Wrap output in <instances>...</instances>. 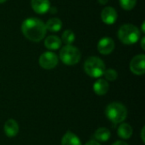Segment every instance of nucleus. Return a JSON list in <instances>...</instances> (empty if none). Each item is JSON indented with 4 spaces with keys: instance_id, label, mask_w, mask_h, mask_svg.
Returning a JSON list of instances; mask_svg holds the SVG:
<instances>
[{
    "instance_id": "nucleus-1",
    "label": "nucleus",
    "mask_w": 145,
    "mask_h": 145,
    "mask_svg": "<svg viewBox=\"0 0 145 145\" xmlns=\"http://www.w3.org/2000/svg\"><path fill=\"white\" fill-rule=\"evenodd\" d=\"M21 32L28 40L37 42L45 37L47 29L42 20L38 18L30 17L22 22Z\"/></svg>"
},
{
    "instance_id": "nucleus-2",
    "label": "nucleus",
    "mask_w": 145,
    "mask_h": 145,
    "mask_svg": "<svg viewBox=\"0 0 145 145\" xmlns=\"http://www.w3.org/2000/svg\"><path fill=\"white\" fill-rule=\"evenodd\" d=\"M119 40L127 45L136 43L140 38V30L134 25L125 24L122 25L117 32Z\"/></svg>"
},
{
    "instance_id": "nucleus-3",
    "label": "nucleus",
    "mask_w": 145,
    "mask_h": 145,
    "mask_svg": "<svg viewBox=\"0 0 145 145\" xmlns=\"http://www.w3.org/2000/svg\"><path fill=\"white\" fill-rule=\"evenodd\" d=\"M105 114L111 122L117 124L123 122L127 116V110L126 106L119 102H113L107 105Z\"/></svg>"
},
{
    "instance_id": "nucleus-4",
    "label": "nucleus",
    "mask_w": 145,
    "mask_h": 145,
    "mask_svg": "<svg viewBox=\"0 0 145 145\" xmlns=\"http://www.w3.org/2000/svg\"><path fill=\"white\" fill-rule=\"evenodd\" d=\"M84 71L86 74L93 78H99L104 75L105 71V62L99 57L91 56L84 63Z\"/></svg>"
},
{
    "instance_id": "nucleus-5",
    "label": "nucleus",
    "mask_w": 145,
    "mask_h": 145,
    "mask_svg": "<svg viewBox=\"0 0 145 145\" xmlns=\"http://www.w3.org/2000/svg\"><path fill=\"white\" fill-rule=\"evenodd\" d=\"M81 51L75 46L65 45L59 51V59L66 65H74L81 59Z\"/></svg>"
},
{
    "instance_id": "nucleus-6",
    "label": "nucleus",
    "mask_w": 145,
    "mask_h": 145,
    "mask_svg": "<svg viewBox=\"0 0 145 145\" xmlns=\"http://www.w3.org/2000/svg\"><path fill=\"white\" fill-rule=\"evenodd\" d=\"M59 63V58L54 52H45L39 57V65L45 70H52L57 66Z\"/></svg>"
},
{
    "instance_id": "nucleus-7",
    "label": "nucleus",
    "mask_w": 145,
    "mask_h": 145,
    "mask_svg": "<svg viewBox=\"0 0 145 145\" xmlns=\"http://www.w3.org/2000/svg\"><path fill=\"white\" fill-rule=\"evenodd\" d=\"M130 71L137 75L142 76L145 72V55L144 54H138L134 56L131 62H130Z\"/></svg>"
},
{
    "instance_id": "nucleus-8",
    "label": "nucleus",
    "mask_w": 145,
    "mask_h": 145,
    "mask_svg": "<svg viewBox=\"0 0 145 145\" xmlns=\"http://www.w3.org/2000/svg\"><path fill=\"white\" fill-rule=\"evenodd\" d=\"M97 48H98V51L101 54L108 55L111 54L113 50L115 49V42L110 37H102L98 42Z\"/></svg>"
},
{
    "instance_id": "nucleus-9",
    "label": "nucleus",
    "mask_w": 145,
    "mask_h": 145,
    "mask_svg": "<svg viewBox=\"0 0 145 145\" xmlns=\"http://www.w3.org/2000/svg\"><path fill=\"white\" fill-rule=\"evenodd\" d=\"M118 14L116 10L110 6L105 7L101 12V20L106 25H113L117 20Z\"/></svg>"
},
{
    "instance_id": "nucleus-10",
    "label": "nucleus",
    "mask_w": 145,
    "mask_h": 145,
    "mask_svg": "<svg viewBox=\"0 0 145 145\" xmlns=\"http://www.w3.org/2000/svg\"><path fill=\"white\" fill-rule=\"evenodd\" d=\"M32 9L38 14H46L51 8L49 0H31Z\"/></svg>"
},
{
    "instance_id": "nucleus-11",
    "label": "nucleus",
    "mask_w": 145,
    "mask_h": 145,
    "mask_svg": "<svg viewBox=\"0 0 145 145\" xmlns=\"http://www.w3.org/2000/svg\"><path fill=\"white\" fill-rule=\"evenodd\" d=\"M3 131L7 137L14 138L19 133V125L14 119H8L6 121L3 126Z\"/></svg>"
},
{
    "instance_id": "nucleus-12",
    "label": "nucleus",
    "mask_w": 145,
    "mask_h": 145,
    "mask_svg": "<svg viewBox=\"0 0 145 145\" xmlns=\"http://www.w3.org/2000/svg\"><path fill=\"white\" fill-rule=\"evenodd\" d=\"M109 88L110 85L105 79H98L93 84V91L99 96L106 94L109 91Z\"/></svg>"
},
{
    "instance_id": "nucleus-13",
    "label": "nucleus",
    "mask_w": 145,
    "mask_h": 145,
    "mask_svg": "<svg viewBox=\"0 0 145 145\" xmlns=\"http://www.w3.org/2000/svg\"><path fill=\"white\" fill-rule=\"evenodd\" d=\"M61 145H82L78 136L72 132H66L61 139Z\"/></svg>"
},
{
    "instance_id": "nucleus-14",
    "label": "nucleus",
    "mask_w": 145,
    "mask_h": 145,
    "mask_svg": "<svg viewBox=\"0 0 145 145\" xmlns=\"http://www.w3.org/2000/svg\"><path fill=\"white\" fill-rule=\"evenodd\" d=\"M44 45L49 50H57L61 47L62 41L59 37L54 36V35H51V36H48L45 39Z\"/></svg>"
},
{
    "instance_id": "nucleus-15",
    "label": "nucleus",
    "mask_w": 145,
    "mask_h": 145,
    "mask_svg": "<svg viewBox=\"0 0 145 145\" xmlns=\"http://www.w3.org/2000/svg\"><path fill=\"white\" fill-rule=\"evenodd\" d=\"M117 134L122 139H129L133 135V127L128 123H121L118 127Z\"/></svg>"
},
{
    "instance_id": "nucleus-16",
    "label": "nucleus",
    "mask_w": 145,
    "mask_h": 145,
    "mask_svg": "<svg viewBox=\"0 0 145 145\" xmlns=\"http://www.w3.org/2000/svg\"><path fill=\"white\" fill-rule=\"evenodd\" d=\"M111 136L110 131L106 127H100L94 133V138L98 142H106Z\"/></svg>"
},
{
    "instance_id": "nucleus-17",
    "label": "nucleus",
    "mask_w": 145,
    "mask_h": 145,
    "mask_svg": "<svg viewBox=\"0 0 145 145\" xmlns=\"http://www.w3.org/2000/svg\"><path fill=\"white\" fill-rule=\"evenodd\" d=\"M47 31H50L52 32L59 31L62 28V21L59 18H52L49 19L45 24Z\"/></svg>"
},
{
    "instance_id": "nucleus-18",
    "label": "nucleus",
    "mask_w": 145,
    "mask_h": 145,
    "mask_svg": "<svg viewBox=\"0 0 145 145\" xmlns=\"http://www.w3.org/2000/svg\"><path fill=\"white\" fill-rule=\"evenodd\" d=\"M76 36L71 30H65L61 36V41L65 43V45H71L75 41Z\"/></svg>"
},
{
    "instance_id": "nucleus-19",
    "label": "nucleus",
    "mask_w": 145,
    "mask_h": 145,
    "mask_svg": "<svg viewBox=\"0 0 145 145\" xmlns=\"http://www.w3.org/2000/svg\"><path fill=\"white\" fill-rule=\"evenodd\" d=\"M121 7L125 10H132L137 3V0H119Z\"/></svg>"
},
{
    "instance_id": "nucleus-20",
    "label": "nucleus",
    "mask_w": 145,
    "mask_h": 145,
    "mask_svg": "<svg viewBox=\"0 0 145 145\" xmlns=\"http://www.w3.org/2000/svg\"><path fill=\"white\" fill-rule=\"evenodd\" d=\"M103 76H105V78L106 81L107 80L108 81H115L118 77V73L114 69H108V70L105 71Z\"/></svg>"
},
{
    "instance_id": "nucleus-21",
    "label": "nucleus",
    "mask_w": 145,
    "mask_h": 145,
    "mask_svg": "<svg viewBox=\"0 0 145 145\" xmlns=\"http://www.w3.org/2000/svg\"><path fill=\"white\" fill-rule=\"evenodd\" d=\"M85 145H100V144L98 141H96V140H90Z\"/></svg>"
},
{
    "instance_id": "nucleus-22",
    "label": "nucleus",
    "mask_w": 145,
    "mask_h": 145,
    "mask_svg": "<svg viewBox=\"0 0 145 145\" xmlns=\"http://www.w3.org/2000/svg\"><path fill=\"white\" fill-rule=\"evenodd\" d=\"M112 145H128L127 143H125L124 141H116Z\"/></svg>"
},
{
    "instance_id": "nucleus-23",
    "label": "nucleus",
    "mask_w": 145,
    "mask_h": 145,
    "mask_svg": "<svg viewBox=\"0 0 145 145\" xmlns=\"http://www.w3.org/2000/svg\"><path fill=\"white\" fill-rule=\"evenodd\" d=\"M144 130H145V127H144L143 128H142V130H141V138H142V141L144 143L145 140H144Z\"/></svg>"
},
{
    "instance_id": "nucleus-24",
    "label": "nucleus",
    "mask_w": 145,
    "mask_h": 145,
    "mask_svg": "<svg viewBox=\"0 0 145 145\" xmlns=\"http://www.w3.org/2000/svg\"><path fill=\"white\" fill-rule=\"evenodd\" d=\"M144 42H145V37H142L141 39V48L143 50H145V45H144Z\"/></svg>"
},
{
    "instance_id": "nucleus-25",
    "label": "nucleus",
    "mask_w": 145,
    "mask_h": 145,
    "mask_svg": "<svg viewBox=\"0 0 145 145\" xmlns=\"http://www.w3.org/2000/svg\"><path fill=\"white\" fill-rule=\"evenodd\" d=\"M99 1V3H100V4H102V5H105L108 2H109V0H98Z\"/></svg>"
},
{
    "instance_id": "nucleus-26",
    "label": "nucleus",
    "mask_w": 145,
    "mask_h": 145,
    "mask_svg": "<svg viewBox=\"0 0 145 145\" xmlns=\"http://www.w3.org/2000/svg\"><path fill=\"white\" fill-rule=\"evenodd\" d=\"M141 26H142V32H143V33H144L145 32V22L144 21L142 23V25H141Z\"/></svg>"
},
{
    "instance_id": "nucleus-27",
    "label": "nucleus",
    "mask_w": 145,
    "mask_h": 145,
    "mask_svg": "<svg viewBox=\"0 0 145 145\" xmlns=\"http://www.w3.org/2000/svg\"><path fill=\"white\" fill-rule=\"evenodd\" d=\"M6 1H8V0H0V3H5Z\"/></svg>"
}]
</instances>
